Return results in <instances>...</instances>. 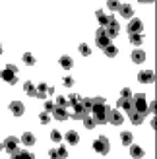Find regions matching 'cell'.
I'll return each instance as SVG.
<instances>
[{
  "mask_svg": "<svg viewBox=\"0 0 157 159\" xmlns=\"http://www.w3.org/2000/svg\"><path fill=\"white\" fill-rule=\"evenodd\" d=\"M93 109H91V116L95 118L97 124H107V99L105 97H93Z\"/></svg>",
  "mask_w": 157,
  "mask_h": 159,
  "instance_id": "cell-1",
  "label": "cell"
},
{
  "mask_svg": "<svg viewBox=\"0 0 157 159\" xmlns=\"http://www.w3.org/2000/svg\"><path fill=\"white\" fill-rule=\"evenodd\" d=\"M0 78H2L4 82H8L10 85H16V82H18V66L6 64V68L0 72Z\"/></svg>",
  "mask_w": 157,
  "mask_h": 159,
  "instance_id": "cell-2",
  "label": "cell"
},
{
  "mask_svg": "<svg viewBox=\"0 0 157 159\" xmlns=\"http://www.w3.org/2000/svg\"><path fill=\"white\" fill-rule=\"evenodd\" d=\"M93 149H95L97 153H101V155H107L109 149H111V142H109V138H105V136H99L95 142H93Z\"/></svg>",
  "mask_w": 157,
  "mask_h": 159,
  "instance_id": "cell-3",
  "label": "cell"
},
{
  "mask_svg": "<svg viewBox=\"0 0 157 159\" xmlns=\"http://www.w3.org/2000/svg\"><path fill=\"white\" fill-rule=\"evenodd\" d=\"M146 107H147V101H146V95L144 93H138L132 97V109L138 111V113H146Z\"/></svg>",
  "mask_w": 157,
  "mask_h": 159,
  "instance_id": "cell-4",
  "label": "cell"
},
{
  "mask_svg": "<svg viewBox=\"0 0 157 159\" xmlns=\"http://www.w3.org/2000/svg\"><path fill=\"white\" fill-rule=\"evenodd\" d=\"M122 120H124V116H122V113L119 109H109L107 111V122H111L114 126H120Z\"/></svg>",
  "mask_w": 157,
  "mask_h": 159,
  "instance_id": "cell-5",
  "label": "cell"
},
{
  "mask_svg": "<svg viewBox=\"0 0 157 159\" xmlns=\"http://www.w3.org/2000/svg\"><path fill=\"white\" fill-rule=\"evenodd\" d=\"M95 45L101 47V49H107V47L111 45V39L105 35V27H99L95 31Z\"/></svg>",
  "mask_w": 157,
  "mask_h": 159,
  "instance_id": "cell-6",
  "label": "cell"
},
{
  "mask_svg": "<svg viewBox=\"0 0 157 159\" xmlns=\"http://www.w3.org/2000/svg\"><path fill=\"white\" fill-rule=\"evenodd\" d=\"M126 31H128L130 35H140L144 31V23L140 21V20H130L128 25H126Z\"/></svg>",
  "mask_w": 157,
  "mask_h": 159,
  "instance_id": "cell-7",
  "label": "cell"
},
{
  "mask_svg": "<svg viewBox=\"0 0 157 159\" xmlns=\"http://www.w3.org/2000/svg\"><path fill=\"white\" fill-rule=\"evenodd\" d=\"M2 144H4V149H6V152L8 153H14V152H18V146H20V140L18 138H16V136H8L4 142H2Z\"/></svg>",
  "mask_w": 157,
  "mask_h": 159,
  "instance_id": "cell-8",
  "label": "cell"
},
{
  "mask_svg": "<svg viewBox=\"0 0 157 159\" xmlns=\"http://www.w3.org/2000/svg\"><path fill=\"white\" fill-rule=\"evenodd\" d=\"M119 33H120V23L116 21V20H113V21L105 27V35H107L109 39H114Z\"/></svg>",
  "mask_w": 157,
  "mask_h": 159,
  "instance_id": "cell-9",
  "label": "cell"
},
{
  "mask_svg": "<svg viewBox=\"0 0 157 159\" xmlns=\"http://www.w3.org/2000/svg\"><path fill=\"white\" fill-rule=\"evenodd\" d=\"M52 93H54V87H47V84H39V85H37V93H35V97L47 101V95H52Z\"/></svg>",
  "mask_w": 157,
  "mask_h": 159,
  "instance_id": "cell-10",
  "label": "cell"
},
{
  "mask_svg": "<svg viewBox=\"0 0 157 159\" xmlns=\"http://www.w3.org/2000/svg\"><path fill=\"white\" fill-rule=\"evenodd\" d=\"M128 116H130V122L132 124H134V126H138V124H142L144 120H146V113H138V111H134V109H132V111H128Z\"/></svg>",
  "mask_w": 157,
  "mask_h": 159,
  "instance_id": "cell-11",
  "label": "cell"
},
{
  "mask_svg": "<svg viewBox=\"0 0 157 159\" xmlns=\"http://www.w3.org/2000/svg\"><path fill=\"white\" fill-rule=\"evenodd\" d=\"M138 82H144V84L155 82V72H151V70H142V72L138 74Z\"/></svg>",
  "mask_w": 157,
  "mask_h": 159,
  "instance_id": "cell-12",
  "label": "cell"
},
{
  "mask_svg": "<svg viewBox=\"0 0 157 159\" xmlns=\"http://www.w3.org/2000/svg\"><path fill=\"white\" fill-rule=\"evenodd\" d=\"M85 116H87V113H85V109L82 107V103H80V105H76L74 107V113L70 115V118H74V120H83Z\"/></svg>",
  "mask_w": 157,
  "mask_h": 159,
  "instance_id": "cell-13",
  "label": "cell"
},
{
  "mask_svg": "<svg viewBox=\"0 0 157 159\" xmlns=\"http://www.w3.org/2000/svg\"><path fill=\"white\" fill-rule=\"evenodd\" d=\"M10 111H12L14 116H21L23 111H25V107H23L21 101H12V103H10Z\"/></svg>",
  "mask_w": 157,
  "mask_h": 159,
  "instance_id": "cell-14",
  "label": "cell"
},
{
  "mask_svg": "<svg viewBox=\"0 0 157 159\" xmlns=\"http://www.w3.org/2000/svg\"><path fill=\"white\" fill-rule=\"evenodd\" d=\"M52 116L56 118V120H60V122H64V120H68V118H70V115L66 113V109H62V107H54Z\"/></svg>",
  "mask_w": 157,
  "mask_h": 159,
  "instance_id": "cell-15",
  "label": "cell"
},
{
  "mask_svg": "<svg viewBox=\"0 0 157 159\" xmlns=\"http://www.w3.org/2000/svg\"><path fill=\"white\" fill-rule=\"evenodd\" d=\"M95 16H97V20H99V23H101V27H107L109 23H111V21L114 20L113 16H107V14H105L103 10H97V14H95Z\"/></svg>",
  "mask_w": 157,
  "mask_h": 159,
  "instance_id": "cell-16",
  "label": "cell"
},
{
  "mask_svg": "<svg viewBox=\"0 0 157 159\" xmlns=\"http://www.w3.org/2000/svg\"><path fill=\"white\" fill-rule=\"evenodd\" d=\"M119 12H120V16H122L124 20H132V14H134V10H132L130 4H120Z\"/></svg>",
  "mask_w": 157,
  "mask_h": 159,
  "instance_id": "cell-17",
  "label": "cell"
},
{
  "mask_svg": "<svg viewBox=\"0 0 157 159\" xmlns=\"http://www.w3.org/2000/svg\"><path fill=\"white\" fill-rule=\"evenodd\" d=\"M10 159H35V155L33 153H29V152H14V153H10Z\"/></svg>",
  "mask_w": 157,
  "mask_h": 159,
  "instance_id": "cell-18",
  "label": "cell"
},
{
  "mask_svg": "<svg viewBox=\"0 0 157 159\" xmlns=\"http://www.w3.org/2000/svg\"><path fill=\"white\" fill-rule=\"evenodd\" d=\"M66 142H68V144H72V146H76L78 142H80L78 132H76V130H68V132H66Z\"/></svg>",
  "mask_w": 157,
  "mask_h": 159,
  "instance_id": "cell-19",
  "label": "cell"
},
{
  "mask_svg": "<svg viewBox=\"0 0 157 159\" xmlns=\"http://www.w3.org/2000/svg\"><path fill=\"white\" fill-rule=\"evenodd\" d=\"M82 95H78V93H72V95H68V97H66V101H68V105L70 107H76V105H80V103H82Z\"/></svg>",
  "mask_w": 157,
  "mask_h": 159,
  "instance_id": "cell-20",
  "label": "cell"
},
{
  "mask_svg": "<svg viewBox=\"0 0 157 159\" xmlns=\"http://www.w3.org/2000/svg\"><path fill=\"white\" fill-rule=\"evenodd\" d=\"M116 105H119V109H124L128 113V111H132V99H124V97H120L119 101H116Z\"/></svg>",
  "mask_w": 157,
  "mask_h": 159,
  "instance_id": "cell-21",
  "label": "cell"
},
{
  "mask_svg": "<svg viewBox=\"0 0 157 159\" xmlns=\"http://www.w3.org/2000/svg\"><path fill=\"white\" fill-rule=\"evenodd\" d=\"M146 60V52L144 51H134V52H132V62H136V64H142V62Z\"/></svg>",
  "mask_w": 157,
  "mask_h": 159,
  "instance_id": "cell-22",
  "label": "cell"
},
{
  "mask_svg": "<svg viewBox=\"0 0 157 159\" xmlns=\"http://www.w3.org/2000/svg\"><path fill=\"white\" fill-rule=\"evenodd\" d=\"M58 64H60L62 68H64V70H70V68L74 66V60L70 58V57H66V54H64V57H60V60H58Z\"/></svg>",
  "mask_w": 157,
  "mask_h": 159,
  "instance_id": "cell-23",
  "label": "cell"
},
{
  "mask_svg": "<svg viewBox=\"0 0 157 159\" xmlns=\"http://www.w3.org/2000/svg\"><path fill=\"white\" fill-rule=\"evenodd\" d=\"M21 144H23V146H33V144H35V136H33L31 132H25V134L21 136Z\"/></svg>",
  "mask_w": 157,
  "mask_h": 159,
  "instance_id": "cell-24",
  "label": "cell"
},
{
  "mask_svg": "<svg viewBox=\"0 0 157 159\" xmlns=\"http://www.w3.org/2000/svg\"><path fill=\"white\" fill-rule=\"evenodd\" d=\"M23 91H25V93L29 95V97H35V93H37V87H35L33 84H31V82H25V84H23Z\"/></svg>",
  "mask_w": 157,
  "mask_h": 159,
  "instance_id": "cell-25",
  "label": "cell"
},
{
  "mask_svg": "<svg viewBox=\"0 0 157 159\" xmlns=\"http://www.w3.org/2000/svg\"><path fill=\"white\" fill-rule=\"evenodd\" d=\"M130 155L134 159H140V157H144V149L140 146H130Z\"/></svg>",
  "mask_w": 157,
  "mask_h": 159,
  "instance_id": "cell-26",
  "label": "cell"
},
{
  "mask_svg": "<svg viewBox=\"0 0 157 159\" xmlns=\"http://www.w3.org/2000/svg\"><path fill=\"white\" fill-rule=\"evenodd\" d=\"M83 124H85V128H87V130H93V128H95V126H97L95 118H93L91 115H87V116L83 118Z\"/></svg>",
  "mask_w": 157,
  "mask_h": 159,
  "instance_id": "cell-27",
  "label": "cell"
},
{
  "mask_svg": "<svg viewBox=\"0 0 157 159\" xmlns=\"http://www.w3.org/2000/svg\"><path fill=\"white\" fill-rule=\"evenodd\" d=\"M103 52L107 54V57H109V58H114V57H116V54H119V49H116V47H114V45H109V47H107V49H103Z\"/></svg>",
  "mask_w": 157,
  "mask_h": 159,
  "instance_id": "cell-28",
  "label": "cell"
},
{
  "mask_svg": "<svg viewBox=\"0 0 157 159\" xmlns=\"http://www.w3.org/2000/svg\"><path fill=\"white\" fill-rule=\"evenodd\" d=\"M120 140L124 146H132V140H134V136H132V132H122L120 134Z\"/></svg>",
  "mask_w": 157,
  "mask_h": 159,
  "instance_id": "cell-29",
  "label": "cell"
},
{
  "mask_svg": "<svg viewBox=\"0 0 157 159\" xmlns=\"http://www.w3.org/2000/svg\"><path fill=\"white\" fill-rule=\"evenodd\" d=\"M82 107L85 109V113L91 115V109H93V101L91 99H82Z\"/></svg>",
  "mask_w": 157,
  "mask_h": 159,
  "instance_id": "cell-30",
  "label": "cell"
},
{
  "mask_svg": "<svg viewBox=\"0 0 157 159\" xmlns=\"http://www.w3.org/2000/svg\"><path fill=\"white\" fill-rule=\"evenodd\" d=\"M142 41H144L142 35H130V43L134 45V47H140V45H142Z\"/></svg>",
  "mask_w": 157,
  "mask_h": 159,
  "instance_id": "cell-31",
  "label": "cell"
},
{
  "mask_svg": "<svg viewBox=\"0 0 157 159\" xmlns=\"http://www.w3.org/2000/svg\"><path fill=\"white\" fill-rule=\"evenodd\" d=\"M157 113V103L153 101V103H150V105L146 107V115H155Z\"/></svg>",
  "mask_w": 157,
  "mask_h": 159,
  "instance_id": "cell-32",
  "label": "cell"
},
{
  "mask_svg": "<svg viewBox=\"0 0 157 159\" xmlns=\"http://www.w3.org/2000/svg\"><path fill=\"white\" fill-rule=\"evenodd\" d=\"M80 52L83 54V57H89V54H91V49H89V45L82 43V45H80Z\"/></svg>",
  "mask_w": 157,
  "mask_h": 159,
  "instance_id": "cell-33",
  "label": "cell"
},
{
  "mask_svg": "<svg viewBox=\"0 0 157 159\" xmlns=\"http://www.w3.org/2000/svg\"><path fill=\"white\" fill-rule=\"evenodd\" d=\"M56 153H58V159H66V157H68V149H66L64 146H60V148L56 149Z\"/></svg>",
  "mask_w": 157,
  "mask_h": 159,
  "instance_id": "cell-34",
  "label": "cell"
},
{
  "mask_svg": "<svg viewBox=\"0 0 157 159\" xmlns=\"http://www.w3.org/2000/svg\"><path fill=\"white\" fill-rule=\"evenodd\" d=\"M54 107H62V109H66V107H68L66 97H56V105H54Z\"/></svg>",
  "mask_w": 157,
  "mask_h": 159,
  "instance_id": "cell-35",
  "label": "cell"
},
{
  "mask_svg": "<svg viewBox=\"0 0 157 159\" xmlns=\"http://www.w3.org/2000/svg\"><path fill=\"white\" fill-rule=\"evenodd\" d=\"M23 62H25V64H27V66H31V64H35V58H33V57H31V54H29V52H25V54H23Z\"/></svg>",
  "mask_w": 157,
  "mask_h": 159,
  "instance_id": "cell-36",
  "label": "cell"
},
{
  "mask_svg": "<svg viewBox=\"0 0 157 159\" xmlns=\"http://www.w3.org/2000/svg\"><path fill=\"white\" fill-rule=\"evenodd\" d=\"M122 2H116V0H111V2H107V8L109 10H119Z\"/></svg>",
  "mask_w": 157,
  "mask_h": 159,
  "instance_id": "cell-37",
  "label": "cell"
},
{
  "mask_svg": "<svg viewBox=\"0 0 157 159\" xmlns=\"http://www.w3.org/2000/svg\"><path fill=\"white\" fill-rule=\"evenodd\" d=\"M39 120H41V124H49V120H51L49 113H41V115H39Z\"/></svg>",
  "mask_w": 157,
  "mask_h": 159,
  "instance_id": "cell-38",
  "label": "cell"
},
{
  "mask_svg": "<svg viewBox=\"0 0 157 159\" xmlns=\"http://www.w3.org/2000/svg\"><path fill=\"white\" fill-rule=\"evenodd\" d=\"M51 140H52V142H60V140H62L60 132H58V130H52V132H51Z\"/></svg>",
  "mask_w": 157,
  "mask_h": 159,
  "instance_id": "cell-39",
  "label": "cell"
},
{
  "mask_svg": "<svg viewBox=\"0 0 157 159\" xmlns=\"http://www.w3.org/2000/svg\"><path fill=\"white\" fill-rule=\"evenodd\" d=\"M54 111V103L52 101H45V113H52Z\"/></svg>",
  "mask_w": 157,
  "mask_h": 159,
  "instance_id": "cell-40",
  "label": "cell"
},
{
  "mask_svg": "<svg viewBox=\"0 0 157 159\" xmlns=\"http://www.w3.org/2000/svg\"><path fill=\"white\" fill-rule=\"evenodd\" d=\"M120 97H124V99H132V91L128 89V87H124V89L120 91Z\"/></svg>",
  "mask_w": 157,
  "mask_h": 159,
  "instance_id": "cell-41",
  "label": "cell"
},
{
  "mask_svg": "<svg viewBox=\"0 0 157 159\" xmlns=\"http://www.w3.org/2000/svg\"><path fill=\"white\" fill-rule=\"evenodd\" d=\"M64 85H66V87H72V85H74V78H70V76L64 78Z\"/></svg>",
  "mask_w": 157,
  "mask_h": 159,
  "instance_id": "cell-42",
  "label": "cell"
},
{
  "mask_svg": "<svg viewBox=\"0 0 157 159\" xmlns=\"http://www.w3.org/2000/svg\"><path fill=\"white\" fill-rule=\"evenodd\" d=\"M49 159H58V153H56V149H49Z\"/></svg>",
  "mask_w": 157,
  "mask_h": 159,
  "instance_id": "cell-43",
  "label": "cell"
},
{
  "mask_svg": "<svg viewBox=\"0 0 157 159\" xmlns=\"http://www.w3.org/2000/svg\"><path fill=\"white\" fill-rule=\"evenodd\" d=\"M2 149H4V144H2V142H0V152H2Z\"/></svg>",
  "mask_w": 157,
  "mask_h": 159,
  "instance_id": "cell-44",
  "label": "cell"
},
{
  "mask_svg": "<svg viewBox=\"0 0 157 159\" xmlns=\"http://www.w3.org/2000/svg\"><path fill=\"white\" fill-rule=\"evenodd\" d=\"M2 52H4V51H2V47H0V54H2Z\"/></svg>",
  "mask_w": 157,
  "mask_h": 159,
  "instance_id": "cell-45",
  "label": "cell"
}]
</instances>
